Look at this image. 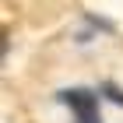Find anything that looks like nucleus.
Masks as SVG:
<instances>
[{
  "instance_id": "1",
  "label": "nucleus",
  "mask_w": 123,
  "mask_h": 123,
  "mask_svg": "<svg viewBox=\"0 0 123 123\" xmlns=\"http://www.w3.org/2000/svg\"><path fill=\"white\" fill-rule=\"evenodd\" d=\"M60 102L70 105L77 123H102V116H98V95L88 92V88H63Z\"/></svg>"
}]
</instances>
